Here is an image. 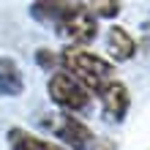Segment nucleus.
<instances>
[{
	"mask_svg": "<svg viewBox=\"0 0 150 150\" xmlns=\"http://www.w3.org/2000/svg\"><path fill=\"white\" fill-rule=\"evenodd\" d=\"M96 96H98V101H101V115L109 123H123L126 120V115L131 109V93H128L126 82H120V79L112 76Z\"/></svg>",
	"mask_w": 150,
	"mask_h": 150,
	"instance_id": "5",
	"label": "nucleus"
},
{
	"mask_svg": "<svg viewBox=\"0 0 150 150\" xmlns=\"http://www.w3.org/2000/svg\"><path fill=\"white\" fill-rule=\"evenodd\" d=\"M30 16L38 25L55 30L68 44L87 47L98 36V16L85 3H66V0H36L30 6Z\"/></svg>",
	"mask_w": 150,
	"mask_h": 150,
	"instance_id": "1",
	"label": "nucleus"
},
{
	"mask_svg": "<svg viewBox=\"0 0 150 150\" xmlns=\"http://www.w3.org/2000/svg\"><path fill=\"white\" fill-rule=\"evenodd\" d=\"M57 68H63L71 76H76L90 93H98L115 74V66L107 57L96 55V52L79 47V44H71V47H66L57 55Z\"/></svg>",
	"mask_w": 150,
	"mask_h": 150,
	"instance_id": "3",
	"label": "nucleus"
},
{
	"mask_svg": "<svg viewBox=\"0 0 150 150\" xmlns=\"http://www.w3.org/2000/svg\"><path fill=\"white\" fill-rule=\"evenodd\" d=\"M41 126L68 150H117V142H112L109 137H98L79 115L66 109L41 117Z\"/></svg>",
	"mask_w": 150,
	"mask_h": 150,
	"instance_id": "2",
	"label": "nucleus"
},
{
	"mask_svg": "<svg viewBox=\"0 0 150 150\" xmlns=\"http://www.w3.org/2000/svg\"><path fill=\"white\" fill-rule=\"evenodd\" d=\"M107 52L112 55L115 63H128L137 55V41L123 25H112L107 30Z\"/></svg>",
	"mask_w": 150,
	"mask_h": 150,
	"instance_id": "6",
	"label": "nucleus"
},
{
	"mask_svg": "<svg viewBox=\"0 0 150 150\" xmlns=\"http://www.w3.org/2000/svg\"><path fill=\"white\" fill-rule=\"evenodd\" d=\"M47 93H49L52 104H57L60 109L74 112V115H87L90 107H93V93L87 90L76 76H71L68 71H63V68H60V71H57V68L49 71Z\"/></svg>",
	"mask_w": 150,
	"mask_h": 150,
	"instance_id": "4",
	"label": "nucleus"
},
{
	"mask_svg": "<svg viewBox=\"0 0 150 150\" xmlns=\"http://www.w3.org/2000/svg\"><path fill=\"white\" fill-rule=\"evenodd\" d=\"M36 63L41 68H47V71H55L57 68V55H52L49 49H38L36 52Z\"/></svg>",
	"mask_w": 150,
	"mask_h": 150,
	"instance_id": "9",
	"label": "nucleus"
},
{
	"mask_svg": "<svg viewBox=\"0 0 150 150\" xmlns=\"http://www.w3.org/2000/svg\"><path fill=\"white\" fill-rule=\"evenodd\" d=\"M25 93V76L14 57H0V96L19 98Z\"/></svg>",
	"mask_w": 150,
	"mask_h": 150,
	"instance_id": "7",
	"label": "nucleus"
},
{
	"mask_svg": "<svg viewBox=\"0 0 150 150\" xmlns=\"http://www.w3.org/2000/svg\"><path fill=\"white\" fill-rule=\"evenodd\" d=\"M85 6L98 19H115L120 14V0H85Z\"/></svg>",
	"mask_w": 150,
	"mask_h": 150,
	"instance_id": "8",
	"label": "nucleus"
}]
</instances>
